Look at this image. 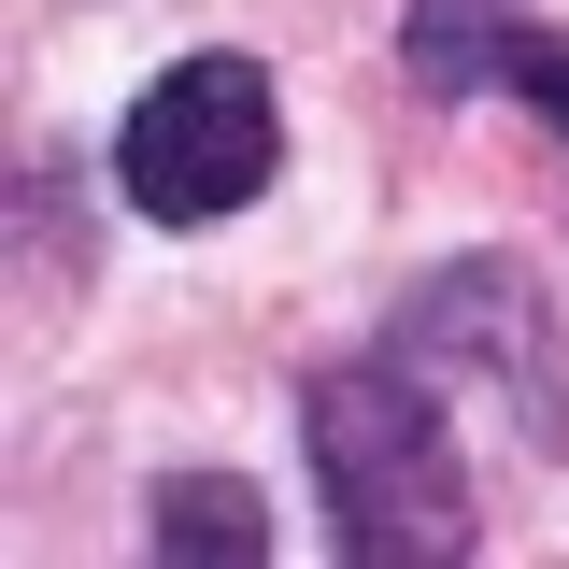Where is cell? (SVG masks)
Returning a JSON list of instances; mask_svg holds the SVG:
<instances>
[{"label": "cell", "instance_id": "1", "mask_svg": "<svg viewBox=\"0 0 569 569\" xmlns=\"http://www.w3.org/2000/svg\"><path fill=\"white\" fill-rule=\"evenodd\" d=\"M313 485H328V541L356 569H456L485 527H470V470H456V427L427 399L413 356L385 370H328L313 385Z\"/></svg>", "mask_w": 569, "mask_h": 569}, {"label": "cell", "instance_id": "2", "mask_svg": "<svg viewBox=\"0 0 569 569\" xmlns=\"http://www.w3.org/2000/svg\"><path fill=\"white\" fill-rule=\"evenodd\" d=\"M271 171H284V100H271V71L242 58V43L171 58L129 100V129H114V186H129L157 228H213V213L257 200Z\"/></svg>", "mask_w": 569, "mask_h": 569}, {"label": "cell", "instance_id": "3", "mask_svg": "<svg viewBox=\"0 0 569 569\" xmlns=\"http://www.w3.org/2000/svg\"><path fill=\"white\" fill-rule=\"evenodd\" d=\"M413 71L427 86H512L569 129V29H498V0H413Z\"/></svg>", "mask_w": 569, "mask_h": 569}, {"label": "cell", "instance_id": "4", "mask_svg": "<svg viewBox=\"0 0 569 569\" xmlns=\"http://www.w3.org/2000/svg\"><path fill=\"white\" fill-rule=\"evenodd\" d=\"M157 556L257 569V556H271V498H257V485H228V470H186V485H157Z\"/></svg>", "mask_w": 569, "mask_h": 569}]
</instances>
